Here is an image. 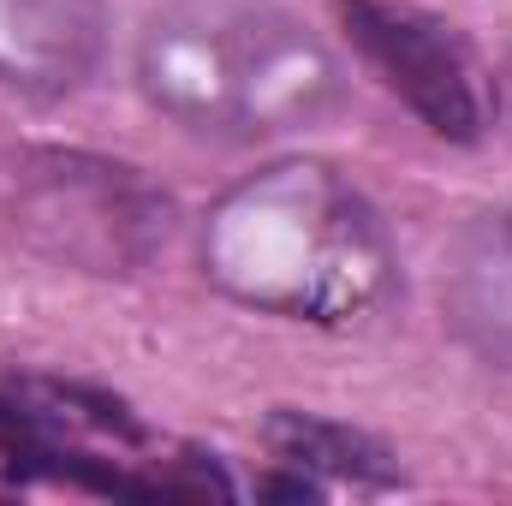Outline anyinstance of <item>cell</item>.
Masks as SVG:
<instances>
[{
  "mask_svg": "<svg viewBox=\"0 0 512 506\" xmlns=\"http://www.w3.org/2000/svg\"><path fill=\"white\" fill-rule=\"evenodd\" d=\"M507 96H512V72H507Z\"/></svg>",
  "mask_w": 512,
  "mask_h": 506,
  "instance_id": "8",
  "label": "cell"
},
{
  "mask_svg": "<svg viewBox=\"0 0 512 506\" xmlns=\"http://www.w3.org/2000/svg\"><path fill=\"white\" fill-rule=\"evenodd\" d=\"M108 48L102 0H0V84L18 96L78 90Z\"/></svg>",
  "mask_w": 512,
  "mask_h": 506,
  "instance_id": "5",
  "label": "cell"
},
{
  "mask_svg": "<svg viewBox=\"0 0 512 506\" xmlns=\"http://www.w3.org/2000/svg\"><path fill=\"white\" fill-rule=\"evenodd\" d=\"M209 280L262 316L352 328L393 292V239L334 167L280 161L233 185L203 221Z\"/></svg>",
  "mask_w": 512,
  "mask_h": 506,
  "instance_id": "1",
  "label": "cell"
},
{
  "mask_svg": "<svg viewBox=\"0 0 512 506\" xmlns=\"http://www.w3.org/2000/svg\"><path fill=\"white\" fill-rule=\"evenodd\" d=\"M262 441L274 459L298 465V471H322V477H340V483H364V489H382L393 483V453H387L376 435L352 429V423H328V417H310V411H274L262 423Z\"/></svg>",
  "mask_w": 512,
  "mask_h": 506,
  "instance_id": "7",
  "label": "cell"
},
{
  "mask_svg": "<svg viewBox=\"0 0 512 506\" xmlns=\"http://www.w3.org/2000/svg\"><path fill=\"white\" fill-rule=\"evenodd\" d=\"M149 108L203 137H280L346 102L334 48L274 0H167L137 36Z\"/></svg>",
  "mask_w": 512,
  "mask_h": 506,
  "instance_id": "2",
  "label": "cell"
},
{
  "mask_svg": "<svg viewBox=\"0 0 512 506\" xmlns=\"http://www.w3.org/2000/svg\"><path fill=\"white\" fill-rule=\"evenodd\" d=\"M6 221L36 256L78 274H137L167 245V197L126 161L36 149L18 161Z\"/></svg>",
  "mask_w": 512,
  "mask_h": 506,
  "instance_id": "3",
  "label": "cell"
},
{
  "mask_svg": "<svg viewBox=\"0 0 512 506\" xmlns=\"http://www.w3.org/2000/svg\"><path fill=\"white\" fill-rule=\"evenodd\" d=\"M441 316L465 352L512 370V209L477 215L441 256Z\"/></svg>",
  "mask_w": 512,
  "mask_h": 506,
  "instance_id": "6",
  "label": "cell"
},
{
  "mask_svg": "<svg viewBox=\"0 0 512 506\" xmlns=\"http://www.w3.org/2000/svg\"><path fill=\"white\" fill-rule=\"evenodd\" d=\"M358 60L447 143H477L489 126V84L465 36L411 0H340Z\"/></svg>",
  "mask_w": 512,
  "mask_h": 506,
  "instance_id": "4",
  "label": "cell"
}]
</instances>
